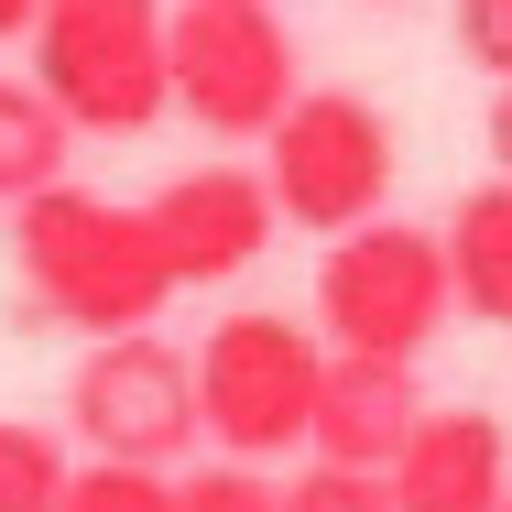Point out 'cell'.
<instances>
[{"instance_id": "13", "label": "cell", "mask_w": 512, "mask_h": 512, "mask_svg": "<svg viewBox=\"0 0 512 512\" xmlns=\"http://www.w3.org/2000/svg\"><path fill=\"white\" fill-rule=\"evenodd\" d=\"M66 436L55 425H22V414H0V512H55L66 502Z\"/></svg>"}, {"instance_id": "4", "label": "cell", "mask_w": 512, "mask_h": 512, "mask_svg": "<svg viewBox=\"0 0 512 512\" xmlns=\"http://www.w3.org/2000/svg\"><path fill=\"white\" fill-rule=\"evenodd\" d=\"M295 33L273 0H175L164 11V109H186L218 142H262L295 99Z\"/></svg>"}, {"instance_id": "16", "label": "cell", "mask_w": 512, "mask_h": 512, "mask_svg": "<svg viewBox=\"0 0 512 512\" xmlns=\"http://www.w3.org/2000/svg\"><path fill=\"white\" fill-rule=\"evenodd\" d=\"M175 512H284V491L262 480V458H218L197 480H175Z\"/></svg>"}, {"instance_id": "1", "label": "cell", "mask_w": 512, "mask_h": 512, "mask_svg": "<svg viewBox=\"0 0 512 512\" xmlns=\"http://www.w3.org/2000/svg\"><path fill=\"white\" fill-rule=\"evenodd\" d=\"M11 273H22V316L33 327H153L175 273H164V240L142 207L99 197V186H33L11 207Z\"/></svg>"}, {"instance_id": "18", "label": "cell", "mask_w": 512, "mask_h": 512, "mask_svg": "<svg viewBox=\"0 0 512 512\" xmlns=\"http://www.w3.org/2000/svg\"><path fill=\"white\" fill-rule=\"evenodd\" d=\"M480 142H491V164L512 175V77H491V120H480Z\"/></svg>"}, {"instance_id": "19", "label": "cell", "mask_w": 512, "mask_h": 512, "mask_svg": "<svg viewBox=\"0 0 512 512\" xmlns=\"http://www.w3.org/2000/svg\"><path fill=\"white\" fill-rule=\"evenodd\" d=\"M33 33V0H0V44H22Z\"/></svg>"}, {"instance_id": "3", "label": "cell", "mask_w": 512, "mask_h": 512, "mask_svg": "<svg viewBox=\"0 0 512 512\" xmlns=\"http://www.w3.org/2000/svg\"><path fill=\"white\" fill-rule=\"evenodd\" d=\"M33 88L77 131L131 142L164 120V0H33Z\"/></svg>"}, {"instance_id": "17", "label": "cell", "mask_w": 512, "mask_h": 512, "mask_svg": "<svg viewBox=\"0 0 512 512\" xmlns=\"http://www.w3.org/2000/svg\"><path fill=\"white\" fill-rule=\"evenodd\" d=\"M458 55L480 77H512V0H458Z\"/></svg>"}, {"instance_id": "11", "label": "cell", "mask_w": 512, "mask_h": 512, "mask_svg": "<svg viewBox=\"0 0 512 512\" xmlns=\"http://www.w3.org/2000/svg\"><path fill=\"white\" fill-rule=\"evenodd\" d=\"M447 284H458V316H480V327H512V175L491 186H469V197L447 207Z\"/></svg>"}, {"instance_id": "2", "label": "cell", "mask_w": 512, "mask_h": 512, "mask_svg": "<svg viewBox=\"0 0 512 512\" xmlns=\"http://www.w3.org/2000/svg\"><path fill=\"white\" fill-rule=\"evenodd\" d=\"M458 316V284H447V240L414 229V218H349L327 229L316 251V338L327 349H393V360H425Z\"/></svg>"}, {"instance_id": "12", "label": "cell", "mask_w": 512, "mask_h": 512, "mask_svg": "<svg viewBox=\"0 0 512 512\" xmlns=\"http://www.w3.org/2000/svg\"><path fill=\"white\" fill-rule=\"evenodd\" d=\"M77 153V120L44 99L33 77H0V207H22L33 186H55Z\"/></svg>"}, {"instance_id": "9", "label": "cell", "mask_w": 512, "mask_h": 512, "mask_svg": "<svg viewBox=\"0 0 512 512\" xmlns=\"http://www.w3.org/2000/svg\"><path fill=\"white\" fill-rule=\"evenodd\" d=\"M382 480H393V512H502V491H512L502 414H480V404H425Z\"/></svg>"}, {"instance_id": "14", "label": "cell", "mask_w": 512, "mask_h": 512, "mask_svg": "<svg viewBox=\"0 0 512 512\" xmlns=\"http://www.w3.org/2000/svg\"><path fill=\"white\" fill-rule=\"evenodd\" d=\"M55 512H175V469H153V458H77Z\"/></svg>"}, {"instance_id": "20", "label": "cell", "mask_w": 512, "mask_h": 512, "mask_svg": "<svg viewBox=\"0 0 512 512\" xmlns=\"http://www.w3.org/2000/svg\"><path fill=\"white\" fill-rule=\"evenodd\" d=\"M502 512H512V491H502Z\"/></svg>"}, {"instance_id": "10", "label": "cell", "mask_w": 512, "mask_h": 512, "mask_svg": "<svg viewBox=\"0 0 512 512\" xmlns=\"http://www.w3.org/2000/svg\"><path fill=\"white\" fill-rule=\"evenodd\" d=\"M414 414H425L414 360H393V349H327L306 447L316 458H349V469H393V447L414 436Z\"/></svg>"}, {"instance_id": "5", "label": "cell", "mask_w": 512, "mask_h": 512, "mask_svg": "<svg viewBox=\"0 0 512 512\" xmlns=\"http://www.w3.org/2000/svg\"><path fill=\"white\" fill-rule=\"evenodd\" d=\"M316 371H327L316 327H295V316H218L197 338V436H218V458L306 447Z\"/></svg>"}, {"instance_id": "7", "label": "cell", "mask_w": 512, "mask_h": 512, "mask_svg": "<svg viewBox=\"0 0 512 512\" xmlns=\"http://www.w3.org/2000/svg\"><path fill=\"white\" fill-rule=\"evenodd\" d=\"M66 425H77L88 458H153V469H175L197 447V360L164 349L153 327H109L99 349L77 360V382H66Z\"/></svg>"}, {"instance_id": "15", "label": "cell", "mask_w": 512, "mask_h": 512, "mask_svg": "<svg viewBox=\"0 0 512 512\" xmlns=\"http://www.w3.org/2000/svg\"><path fill=\"white\" fill-rule=\"evenodd\" d=\"M284 512H393V480L382 469H349V458H316L306 480L284 491Z\"/></svg>"}, {"instance_id": "8", "label": "cell", "mask_w": 512, "mask_h": 512, "mask_svg": "<svg viewBox=\"0 0 512 512\" xmlns=\"http://www.w3.org/2000/svg\"><path fill=\"white\" fill-rule=\"evenodd\" d=\"M142 218H153V240H164L175 295L251 273V262L273 251V229H284V207H273V186H262L251 164H186V175H164V186L142 197Z\"/></svg>"}, {"instance_id": "6", "label": "cell", "mask_w": 512, "mask_h": 512, "mask_svg": "<svg viewBox=\"0 0 512 512\" xmlns=\"http://www.w3.org/2000/svg\"><path fill=\"white\" fill-rule=\"evenodd\" d=\"M262 186L284 207V229H349L393 197V120L360 88H295L262 131Z\"/></svg>"}]
</instances>
